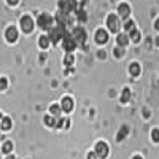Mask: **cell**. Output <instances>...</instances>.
I'll return each instance as SVG.
<instances>
[{"label": "cell", "mask_w": 159, "mask_h": 159, "mask_svg": "<svg viewBox=\"0 0 159 159\" xmlns=\"http://www.w3.org/2000/svg\"><path fill=\"white\" fill-rule=\"evenodd\" d=\"M130 38H132V42H139V40H140V34L137 30H132L130 32Z\"/></svg>", "instance_id": "23"}, {"label": "cell", "mask_w": 159, "mask_h": 159, "mask_svg": "<svg viewBox=\"0 0 159 159\" xmlns=\"http://www.w3.org/2000/svg\"><path fill=\"white\" fill-rule=\"evenodd\" d=\"M75 5H76L75 0H62V2L59 3V7H61V10H62L64 13H69L70 10H73Z\"/></svg>", "instance_id": "8"}, {"label": "cell", "mask_w": 159, "mask_h": 159, "mask_svg": "<svg viewBox=\"0 0 159 159\" xmlns=\"http://www.w3.org/2000/svg\"><path fill=\"white\" fill-rule=\"evenodd\" d=\"M38 25L45 30H51V25H52V18L49 15H46V13H43V15L38 16Z\"/></svg>", "instance_id": "1"}, {"label": "cell", "mask_w": 159, "mask_h": 159, "mask_svg": "<svg viewBox=\"0 0 159 159\" xmlns=\"http://www.w3.org/2000/svg\"><path fill=\"white\" fill-rule=\"evenodd\" d=\"M18 2H19V0H8V3H10V5H16Z\"/></svg>", "instance_id": "30"}, {"label": "cell", "mask_w": 159, "mask_h": 159, "mask_svg": "<svg viewBox=\"0 0 159 159\" xmlns=\"http://www.w3.org/2000/svg\"><path fill=\"white\" fill-rule=\"evenodd\" d=\"M64 64H65V65H72V64H73V56H72V54H67V56L64 57Z\"/></svg>", "instance_id": "24"}, {"label": "cell", "mask_w": 159, "mask_h": 159, "mask_svg": "<svg viewBox=\"0 0 159 159\" xmlns=\"http://www.w3.org/2000/svg\"><path fill=\"white\" fill-rule=\"evenodd\" d=\"M96 154L102 159H105L108 156V147H107V143H103V142H99L96 145Z\"/></svg>", "instance_id": "6"}, {"label": "cell", "mask_w": 159, "mask_h": 159, "mask_svg": "<svg viewBox=\"0 0 159 159\" xmlns=\"http://www.w3.org/2000/svg\"><path fill=\"white\" fill-rule=\"evenodd\" d=\"M5 37H7V40H8L10 43L16 42V40H18V30H16V27H8Z\"/></svg>", "instance_id": "11"}, {"label": "cell", "mask_w": 159, "mask_h": 159, "mask_svg": "<svg viewBox=\"0 0 159 159\" xmlns=\"http://www.w3.org/2000/svg\"><path fill=\"white\" fill-rule=\"evenodd\" d=\"M124 29L127 30V32H132V30H135V24H134V21H126L124 22Z\"/></svg>", "instance_id": "21"}, {"label": "cell", "mask_w": 159, "mask_h": 159, "mask_svg": "<svg viewBox=\"0 0 159 159\" xmlns=\"http://www.w3.org/2000/svg\"><path fill=\"white\" fill-rule=\"evenodd\" d=\"M21 27H22V30H24L25 34L32 32V29H34V21H32V18H30V16H22V18H21Z\"/></svg>", "instance_id": "4"}, {"label": "cell", "mask_w": 159, "mask_h": 159, "mask_svg": "<svg viewBox=\"0 0 159 159\" xmlns=\"http://www.w3.org/2000/svg\"><path fill=\"white\" fill-rule=\"evenodd\" d=\"M97 157H99V156H97L96 153H92V151H91V153L88 154V159H97Z\"/></svg>", "instance_id": "29"}, {"label": "cell", "mask_w": 159, "mask_h": 159, "mask_svg": "<svg viewBox=\"0 0 159 159\" xmlns=\"http://www.w3.org/2000/svg\"><path fill=\"white\" fill-rule=\"evenodd\" d=\"M118 13H119V16H121V18L127 19L129 15H130V7L127 3H121V5L118 7Z\"/></svg>", "instance_id": "10"}, {"label": "cell", "mask_w": 159, "mask_h": 159, "mask_svg": "<svg viewBox=\"0 0 159 159\" xmlns=\"http://www.w3.org/2000/svg\"><path fill=\"white\" fill-rule=\"evenodd\" d=\"M96 42H97L99 45H103V43H107V42H108V34L105 32L103 29L97 30V34H96Z\"/></svg>", "instance_id": "9"}, {"label": "cell", "mask_w": 159, "mask_h": 159, "mask_svg": "<svg viewBox=\"0 0 159 159\" xmlns=\"http://www.w3.org/2000/svg\"><path fill=\"white\" fill-rule=\"evenodd\" d=\"M7 78H0V89H5L7 88Z\"/></svg>", "instance_id": "28"}, {"label": "cell", "mask_w": 159, "mask_h": 159, "mask_svg": "<svg viewBox=\"0 0 159 159\" xmlns=\"http://www.w3.org/2000/svg\"><path fill=\"white\" fill-rule=\"evenodd\" d=\"M64 25H59V27H56V29H51V32H49V40L52 43H57L61 38H64Z\"/></svg>", "instance_id": "2"}, {"label": "cell", "mask_w": 159, "mask_h": 159, "mask_svg": "<svg viewBox=\"0 0 159 159\" xmlns=\"http://www.w3.org/2000/svg\"><path fill=\"white\" fill-rule=\"evenodd\" d=\"M107 25H108V29H110L111 32H118L119 27H121L118 16H115V15H110V16L107 18Z\"/></svg>", "instance_id": "3"}, {"label": "cell", "mask_w": 159, "mask_h": 159, "mask_svg": "<svg viewBox=\"0 0 159 159\" xmlns=\"http://www.w3.org/2000/svg\"><path fill=\"white\" fill-rule=\"evenodd\" d=\"M129 99H130V91H129V88H124L123 89V96H121V102L126 103V102H129Z\"/></svg>", "instance_id": "19"}, {"label": "cell", "mask_w": 159, "mask_h": 159, "mask_svg": "<svg viewBox=\"0 0 159 159\" xmlns=\"http://www.w3.org/2000/svg\"><path fill=\"white\" fill-rule=\"evenodd\" d=\"M65 113H69V111H72L73 110V100H72V97H64L62 99V107H61Z\"/></svg>", "instance_id": "12"}, {"label": "cell", "mask_w": 159, "mask_h": 159, "mask_svg": "<svg viewBox=\"0 0 159 159\" xmlns=\"http://www.w3.org/2000/svg\"><path fill=\"white\" fill-rule=\"evenodd\" d=\"M49 37H46V35H43V37H40V40H38V43H40V46L42 48H48L49 46Z\"/></svg>", "instance_id": "18"}, {"label": "cell", "mask_w": 159, "mask_h": 159, "mask_svg": "<svg viewBox=\"0 0 159 159\" xmlns=\"http://www.w3.org/2000/svg\"><path fill=\"white\" fill-rule=\"evenodd\" d=\"M61 107H59V105H51V108H49V111L52 113V115H54V118H59V115H61Z\"/></svg>", "instance_id": "20"}, {"label": "cell", "mask_w": 159, "mask_h": 159, "mask_svg": "<svg viewBox=\"0 0 159 159\" xmlns=\"http://www.w3.org/2000/svg\"><path fill=\"white\" fill-rule=\"evenodd\" d=\"M76 48V42H75V38L72 35H64V49L70 52Z\"/></svg>", "instance_id": "5"}, {"label": "cell", "mask_w": 159, "mask_h": 159, "mask_svg": "<svg viewBox=\"0 0 159 159\" xmlns=\"http://www.w3.org/2000/svg\"><path fill=\"white\" fill-rule=\"evenodd\" d=\"M7 159H16V157H15V156H8Z\"/></svg>", "instance_id": "32"}, {"label": "cell", "mask_w": 159, "mask_h": 159, "mask_svg": "<svg viewBox=\"0 0 159 159\" xmlns=\"http://www.w3.org/2000/svg\"><path fill=\"white\" fill-rule=\"evenodd\" d=\"M2 150H3V153H10V151L13 150V143H11V142H7V143L3 145Z\"/></svg>", "instance_id": "25"}, {"label": "cell", "mask_w": 159, "mask_h": 159, "mask_svg": "<svg viewBox=\"0 0 159 159\" xmlns=\"http://www.w3.org/2000/svg\"><path fill=\"white\" fill-rule=\"evenodd\" d=\"M72 37L75 38L76 43H84V42H86V32H84V29H81V27H76V29L73 30V35H72Z\"/></svg>", "instance_id": "7"}, {"label": "cell", "mask_w": 159, "mask_h": 159, "mask_svg": "<svg viewBox=\"0 0 159 159\" xmlns=\"http://www.w3.org/2000/svg\"><path fill=\"white\" fill-rule=\"evenodd\" d=\"M123 54H124V51H123V48H121V46L115 49V56H116V57H121Z\"/></svg>", "instance_id": "27"}, {"label": "cell", "mask_w": 159, "mask_h": 159, "mask_svg": "<svg viewBox=\"0 0 159 159\" xmlns=\"http://www.w3.org/2000/svg\"><path fill=\"white\" fill-rule=\"evenodd\" d=\"M129 72H130V75L132 76H139V73H140V65L139 64H130V67H129Z\"/></svg>", "instance_id": "14"}, {"label": "cell", "mask_w": 159, "mask_h": 159, "mask_svg": "<svg viewBox=\"0 0 159 159\" xmlns=\"http://www.w3.org/2000/svg\"><path fill=\"white\" fill-rule=\"evenodd\" d=\"M134 159H142V157H140V156H135V157H134Z\"/></svg>", "instance_id": "33"}, {"label": "cell", "mask_w": 159, "mask_h": 159, "mask_svg": "<svg viewBox=\"0 0 159 159\" xmlns=\"http://www.w3.org/2000/svg\"><path fill=\"white\" fill-rule=\"evenodd\" d=\"M56 123H57V118H52V116H45V124L49 126V127H56Z\"/></svg>", "instance_id": "15"}, {"label": "cell", "mask_w": 159, "mask_h": 159, "mask_svg": "<svg viewBox=\"0 0 159 159\" xmlns=\"http://www.w3.org/2000/svg\"><path fill=\"white\" fill-rule=\"evenodd\" d=\"M70 126V121L69 119H64V118H57V123H56V127L61 129V127H69Z\"/></svg>", "instance_id": "16"}, {"label": "cell", "mask_w": 159, "mask_h": 159, "mask_svg": "<svg viewBox=\"0 0 159 159\" xmlns=\"http://www.w3.org/2000/svg\"><path fill=\"white\" fill-rule=\"evenodd\" d=\"M116 42H118V45H119V46L123 48V46H126V45L129 43V37H127L126 34H119V35H118V38H116Z\"/></svg>", "instance_id": "13"}, {"label": "cell", "mask_w": 159, "mask_h": 159, "mask_svg": "<svg viewBox=\"0 0 159 159\" xmlns=\"http://www.w3.org/2000/svg\"><path fill=\"white\" fill-rule=\"evenodd\" d=\"M0 127H2V130H10V127H11V119H10V118H3L2 123H0Z\"/></svg>", "instance_id": "17"}, {"label": "cell", "mask_w": 159, "mask_h": 159, "mask_svg": "<svg viewBox=\"0 0 159 159\" xmlns=\"http://www.w3.org/2000/svg\"><path fill=\"white\" fill-rule=\"evenodd\" d=\"M127 132H129V130H127V126H123L121 132H119V134H118V137H116V139H118V142H121V140H123V139L127 135Z\"/></svg>", "instance_id": "22"}, {"label": "cell", "mask_w": 159, "mask_h": 159, "mask_svg": "<svg viewBox=\"0 0 159 159\" xmlns=\"http://www.w3.org/2000/svg\"><path fill=\"white\" fill-rule=\"evenodd\" d=\"M151 139H153L154 142H159V130H157V129H154V130L151 132Z\"/></svg>", "instance_id": "26"}, {"label": "cell", "mask_w": 159, "mask_h": 159, "mask_svg": "<svg viewBox=\"0 0 159 159\" xmlns=\"http://www.w3.org/2000/svg\"><path fill=\"white\" fill-rule=\"evenodd\" d=\"M154 27L159 30V19H156V21H154Z\"/></svg>", "instance_id": "31"}]
</instances>
